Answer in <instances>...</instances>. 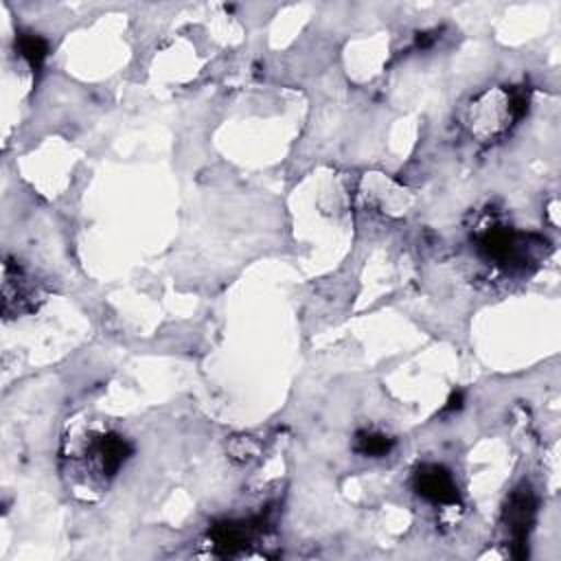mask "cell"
Returning a JSON list of instances; mask_svg holds the SVG:
<instances>
[{
	"label": "cell",
	"mask_w": 561,
	"mask_h": 561,
	"mask_svg": "<svg viewBox=\"0 0 561 561\" xmlns=\"http://www.w3.org/2000/svg\"><path fill=\"white\" fill-rule=\"evenodd\" d=\"M134 456V443L101 421L68 423L59 445V471L72 495L96 500Z\"/></svg>",
	"instance_id": "cell-1"
},
{
	"label": "cell",
	"mask_w": 561,
	"mask_h": 561,
	"mask_svg": "<svg viewBox=\"0 0 561 561\" xmlns=\"http://www.w3.org/2000/svg\"><path fill=\"white\" fill-rule=\"evenodd\" d=\"M412 491L427 504L460 508L462 497L454 473L440 462H421L412 473Z\"/></svg>",
	"instance_id": "cell-6"
},
{
	"label": "cell",
	"mask_w": 561,
	"mask_h": 561,
	"mask_svg": "<svg viewBox=\"0 0 561 561\" xmlns=\"http://www.w3.org/2000/svg\"><path fill=\"white\" fill-rule=\"evenodd\" d=\"M438 31H423L416 35V48H430L436 42Z\"/></svg>",
	"instance_id": "cell-11"
},
{
	"label": "cell",
	"mask_w": 561,
	"mask_h": 561,
	"mask_svg": "<svg viewBox=\"0 0 561 561\" xmlns=\"http://www.w3.org/2000/svg\"><path fill=\"white\" fill-rule=\"evenodd\" d=\"M44 300L39 280L13 256L2 263V313L7 320L35 313Z\"/></svg>",
	"instance_id": "cell-4"
},
{
	"label": "cell",
	"mask_w": 561,
	"mask_h": 561,
	"mask_svg": "<svg viewBox=\"0 0 561 561\" xmlns=\"http://www.w3.org/2000/svg\"><path fill=\"white\" fill-rule=\"evenodd\" d=\"M537 517V495L528 482H522L511 491L502 508V526L506 530V541L511 554L522 559L528 554V537Z\"/></svg>",
	"instance_id": "cell-5"
},
{
	"label": "cell",
	"mask_w": 561,
	"mask_h": 561,
	"mask_svg": "<svg viewBox=\"0 0 561 561\" xmlns=\"http://www.w3.org/2000/svg\"><path fill=\"white\" fill-rule=\"evenodd\" d=\"M462 401H465V394L460 390H454L447 399V405L443 408V412H454V410H460L462 408Z\"/></svg>",
	"instance_id": "cell-10"
},
{
	"label": "cell",
	"mask_w": 561,
	"mask_h": 561,
	"mask_svg": "<svg viewBox=\"0 0 561 561\" xmlns=\"http://www.w3.org/2000/svg\"><path fill=\"white\" fill-rule=\"evenodd\" d=\"M397 438L377 427H359L353 434V451L362 458H383L394 449Z\"/></svg>",
	"instance_id": "cell-9"
},
{
	"label": "cell",
	"mask_w": 561,
	"mask_h": 561,
	"mask_svg": "<svg viewBox=\"0 0 561 561\" xmlns=\"http://www.w3.org/2000/svg\"><path fill=\"white\" fill-rule=\"evenodd\" d=\"M15 55L28 66L33 77H37L50 55L48 39L31 28H20L15 33Z\"/></svg>",
	"instance_id": "cell-8"
},
{
	"label": "cell",
	"mask_w": 561,
	"mask_h": 561,
	"mask_svg": "<svg viewBox=\"0 0 561 561\" xmlns=\"http://www.w3.org/2000/svg\"><path fill=\"white\" fill-rule=\"evenodd\" d=\"M530 96L522 88L493 85L476 94L465 112V125L480 142L500 140L528 112Z\"/></svg>",
	"instance_id": "cell-2"
},
{
	"label": "cell",
	"mask_w": 561,
	"mask_h": 561,
	"mask_svg": "<svg viewBox=\"0 0 561 561\" xmlns=\"http://www.w3.org/2000/svg\"><path fill=\"white\" fill-rule=\"evenodd\" d=\"M473 248L486 265L504 272H526L541 256L546 239L504 221H486L473 232Z\"/></svg>",
	"instance_id": "cell-3"
},
{
	"label": "cell",
	"mask_w": 561,
	"mask_h": 561,
	"mask_svg": "<svg viewBox=\"0 0 561 561\" xmlns=\"http://www.w3.org/2000/svg\"><path fill=\"white\" fill-rule=\"evenodd\" d=\"M265 519L261 517H237V519H221L208 528V546L219 557H237L243 554L248 546L256 543L263 535Z\"/></svg>",
	"instance_id": "cell-7"
}]
</instances>
